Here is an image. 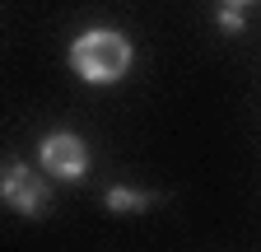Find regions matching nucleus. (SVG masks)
I'll return each instance as SVG.
<instances>
[{"mask_svg":"<svg viewBox=\"0 0 261 252\" xmlns=\"http://www.w3.org/2000/svg\"><path fill=\"white\" fill-rule=\"evenodd\" d=\"M70 70L89 84H112L130 70V42L117 28H89L70 42Z\"/></svg>","mask_w":261,"mask_h":252,"instance_id":"1","label":"nucleus"},{"mask_svg":"<svg viewBox=\"0 0 261 252\" xmlns=\"http://www.w3.org/2000/svg\"><path fill=\"white\" fill-rule=\"evenodd\" d=\"M38 154H42V168H47L51 178H65V182H70V178H84V173H89V149H84V140L70 136V131L42 136Z\"/></svg>","mask_w":261,"mask_h":252,"instance_id":"3","label":"nucleus"},{"mask_svg":"<svg viewBox=\"0 0 261 252\" xmlns=\"http://www.w3.org/2000/svg\"><path fill=\"white\" fill-rule=\"evenodd\" d=\"M219 28H224V33H243V14L224 5V10H219Z\"/></svg>","mask_w":261,"mask_h":252,"instance_id":"5","label":"nucleus"},{"mask_svg":"<svg viewBox=\"0 0 261 252\" xmlns=\"http://www.w3.org/2000/svg\"><path fill=\"white\" fill-rule=\"evenodd\" d=\"M0 201L19 215H42L51 192H47L42 173H33L28 164H5V173H0Z\"/></svg>","mask_w":261,"mask_h":252,"instance_id":"2","label":"nucleus"},{"mask_svg":"<svg viewBox=\"0 0 261 252\" xmlns=\"http://www.w3.org/2000/svg\"><path fill=\"white\" fill-rule=\"evenodd\" d=\"M219 5H228V10H243V5H252V0H219Z\"/></svg>","mask_w":261,"mask_h":252,"instance_id":"6","label":"nucleus"},{"mask_svg":"<svg viewBox=\"0 0 261 252\" xmlns=\"http://www.w3.org/2000/svg\"><path fill=\"white\" fill-rule=\"evenodd\" d=\"M149 192H136V187H112L108 192V210H121V215H130V210H149Z\"/></svg>","mask_w":261,"mask_h":252,"instance_id":"4","label":"nucleus"}]
</instances>
